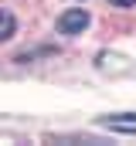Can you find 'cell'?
<instances>
[{"label": "cell", "instance_id": "1", "mask_svg": "<svg viewBox=\"0 0 136 146\" xmlns=\"http://www.w3.org/2000/svg\"><path fill=\"white\" fill-rule=\"evenodd\" d=\"M89 10L85 7H71V10H65L61 17H58V34H68V37H75V34H82L85 27H89Z\"/></svg>", "mask_w": 136, "mask_h": 146}, {"label": "cell", "instance_id": "2", "mask_svg": "<svg viewBox=\"0 0 136 146\" xmlns=\"http://www.w3.org/2000/svg\"><path fill=\"white\" fill-rule=\"evenodd\" d=\"M14 34H17V17L0 7V41H10Z\"/></svg>", "mask_w": 136, "mask_h": 146}, {"label": "cell", "instance_id": "3", "mask_svg": "<svg viewBox=\"0 0 136 146\" xmlns=\"http://www.w3.org/2000/svg\"><path fill=\"white\" fill-rule=\"evenodd\" d=\"M109 3H112V7H123V10H126V7H136V0H109Z\"/></svg>", "mask_w": 136, "mask_h": 146}]
</instances>
